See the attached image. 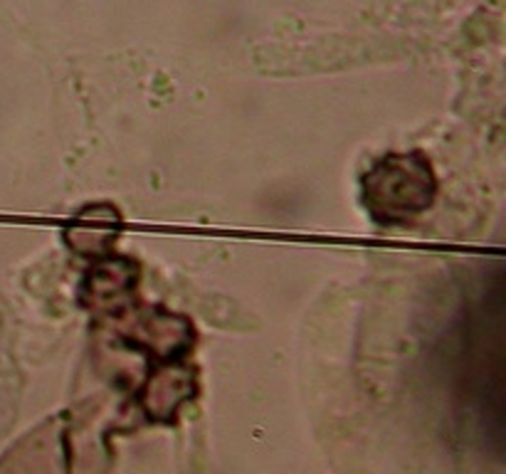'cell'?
Masks as SVG:
<instances>
[{
	"label": "cell",
	"mask_w": 506,
	"mask_h": 474,
	"mask_svg": "<svg viewBox=\"0 0 506 474\" xmlns=\"http://www.w3.org/2000/svg\"><path fill=\"white\" fill-rule=\"evenodd\" d=\"M437 178L422 153H390L363 175V205L381 225H405L432 205Z\"/></svg>",
	"instance_id": "cell-1"
}]
</instances>
